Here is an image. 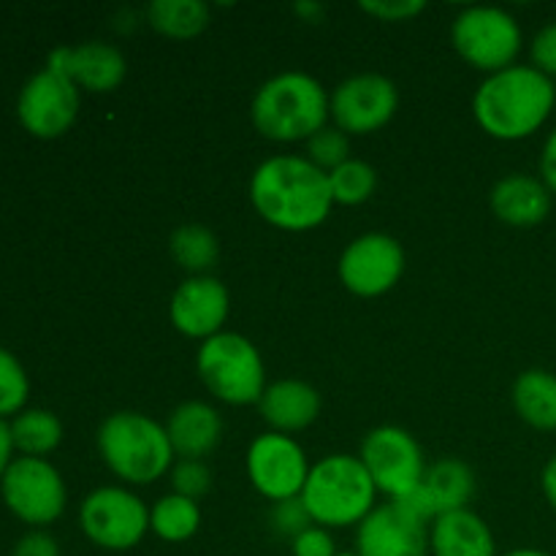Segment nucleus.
I'll return each mask as SVG.
<instances>
[{
    "label": "nucleus",
    "instance_id": "nucleus-27",
    "mask_svg": "<svg viewBox=\"0 0 556 556\" xmlns=\"http://www.w3.org/2000/svg\"><path fill=\"white\" fill-rule=\"evenodd\" d=\"M201 510L199 503L179 494H166L150 510V530L166 543H185L199 532Z\"/></svg>",
    "mask_w": 556,
    "mask_h": 556
},
{
    "label": "nucleus",
    "instance_id": "nucleus-30",
    "mask_svg": "<svg viewBox=\"0 0 556 556\" xmlns=\"http://www.w3.org/2000/svg\"><path fill=\"white\" fill-rule=\"evenodd\" d=\"M307 161H313L326 174L334 172L345 161H351V141H348V134L326 125L313 139H307Z\"/></svg>",
    "mask_w": 556,
    "mask_h": 556
},
{
    "label": "nucleus",
    "instance_id": "nucleus-12",
    "mask_svg": "<svg viewBox=\"0 0 556 556\" xmlns=\"http://www.w3.org/2000/svg\"><path fill=\"white\" fill-rule=\"evenodd\" d=\"M329 109L342 134L367 136L391 123L400 109V92L389 76L358 74L337 85Z\"/></svg>",
    "mask_w": 556,
    "mask_h": 556
},
{
    "label": "nucleus",
    "instance_id": "nucleus-18",
    "mask_svg": "<svg viewBox=\"0 0 556 556\" xmlns=\"http://www.w3.org/2000/svg\"><path fill=\"white\" fill-rule=\"evenodd\" d=\"M492 212L514 228H532L552 212V190L543 179L530 174H508L500 179L489 195Z\"/></svg>",
    "mask_w": 556,
    "mask_h": 556
},
{
    "label": "nucleus",
    "instance_id": "nucleus-40",
    "mask_svg": "<svg viewBox=\"0 0 556 556\" xmlns=\"http://www.w3.org/2000/svg\"><path fill=\"white\" fill-rule=\"evenodd\" d=\"M293 11H296L299 16H304V20L315 22V16L324 14V5H318V3H299Z\"/></svg>",
    "mask_w": 556,
    "mask_h": 556
},
{
    "label": "nucleus",
    "instance_id": "nucleus-19",
    "mask_svg": "<svg viewBox=\"0 0 556 556\" xmlns=\"http://www.w3.org/2000/svg\"><path fill=\"white\" fill-rule=\"evenodd\" d=\"M166 434L172 440L174 456L179 459H204L220 445L223 418L212 405L199 400L182 402L174 407L166 421Z\"/></svg>",
    "mask_w": 556,
    "mask_h": 556
},
{
    "label": "nucleus",
    "instance_id": "nucleus-4",
    "mask_svg": "<svg viewBox=\"0 0 556 556\" xmlns=\"http://www.w3.org/2000/svg\"><path fill=\"white\" fill-rule=\"evenodd\" d=\"M103 465L125 483L144 486L172 472L174 448L166 427L134 410L112 413L98 429Z\"/></svg>",
    "mask_w": 556,
    "mask_h": 556
},
{
    "label": "nucleus",
    "instance_id": "nucleus-23",
    "mask_svg": "<svg viewBox=\"0 0 556 556\" xmlns=\"http://www.w3.org/2000/svg\"><path fill=\"white\" fill-rule=\"evenodd\" d=\"M421 489L432 500L434 514H454V510H465L476 494V476L465 462L440 459L427 470Z\"/></svg>",
    "mask_w": 556,
    "mask_h": 556
},
{
    "label": "nucleus",
    "instance_id": "nucleus-17",
    "mask_svg": "<svg viewBox=\"0 0 556 556\" xmlns=\"http://www.w3.org/2000/svg\"><path fill=\"white\" fill-rule=\"evenodd\" d=\"M47 68L68 76L79 90L87 92H112L123 85L128 74L125 54L117 47L103 41H87L79 47L52 49Z\"/></svg>",
    "mask_w": 556,
    "mask_h": 556
},
{
    "label": "nucleus",
    "instance_id": "nucleus-38",
    "mask_svg": "<svg viewBox=\"0 0 556 556\" xmlns=\"http://www.w3.org/2000/svg\"><path fill=\"white\" fill-rule=\"evenodd\" d=\"M11 454H14V440H11V427L9 424L0 418V481H3L5 470H9V465L14 459H11Z\"/></svg>",
    "mask_w": 556,
    "mask_h": 556
},
{
    "label": "nucleus",
    "instance_id": "nucleus-39",
    "mask_svg": "<svg viewBox=\"0 0 556 556\" xmlns=\"http://www.w3.org/2000/svg\"><path fill=\"white\" fill-rule=\"evenodd\" d=\"M541 486H543V494H546L548 505L556 510V456H552V459L546 462V467H543Z\"/></svg>",
    "mask_w": 556,
    "mask_h": 556
},
{
    "label": "nucleus",
    "instance_id": "nucleus-7",
    "mask_svg": "<svg viewBox=\"0 0 556 556\" xmlns=\"http://www.w3.org/2000/svg\"><path fill=\"white\" fill-rule=\"evenodd\" d=\"M451 41L465 63L492 76L516 65L521 52V27L505 9L470 5L454 20Z\"/></svg>",
    "mask_w": 556,
    "mask_h": 556
},
{
    "label": "nucleus",
    "instance_id": "nucleus-34",
    "mask_svg": "<svg viewBox=\"0 0 556 556\" xmlns=\"http://www.w3.org/2000/svg\"><path fill=\"white\" fill-rule=\"evenodd\" d=\"M532 68H538L541 74H546L548 79L556 76V22L543 27L541 33L532 41Z\"/></svg>",
    "mask_w": 556,
    "mask_h": 556
},
{
    "label": "nucleus",
    "instance_id": "nucleus-31",
    "mask_svg": "<svg viewBox=\"0 0 556 556\" xmlns=\"http://www.w3.org/2000/svg\"><path fill=\"white\" fill-rule=\"evenodd\" d=\"M172 486L174 494L199 503V500L204 497V494H210L212 489L210 467L199 459H179L177 465L172 467Z\"/></svg>",
    "mask_w": 556,
    "mask_h": 556
},
{
    "label": "nucleus",
    "instance_id": "nucleus-21",
    "mask_svg": "<svg viewBox=\"0 0 556 556\" xmlns=\"http://www.w3.org/2000/svg\"><path fill=\"white\" fill-rule=\"evenodd\" d=\"M429 552L432 556H497V543L486 521L465 508L434 519Z\"/></svg>",
    "mask_w": 556,
    "mask_h": 556
},
{
    "label": "nucleus",
    "instance_id": "nucleus-8",
    "mask_svg": "<svg viewBox=\"0 0 556 556\" xmlns=\"http://www.w3.org/2000/svg\"><path fill=\"white\" fill-rule=\"evenodd\" d=\"M79 525L87 541L106 552H128L150 532V508L134 492L101 486L85 497Z\"/></svg>",
    "mask_w": 556,
    "mask_h": 556
},
{
    "label": "nucleus",
    "instance_id": "nucleus-35",
    "mask_svg": "<svg viewBox=\"0 0 556 556\" xmlns=\"http://www.w3.org/2000/svg\"><path fill=\"white\" fill-rule=\"evenodd\" d=\"M358 9L364 11V14L375 16V20L380 22H407L413 20V16L421 14L424 9H427V3H421V0H400V3H358Z\"/></svg>",
    "mask_w": 556,
    "mask_h": 556
},
{
    "label": "nucleus",
    "instance_id": "nucleus-5",
    "mask_svg": "<svg viewBox=\"0 0 556 556\" xmlns=\"http://www.w3.org/2000/svg\"><path fill=\"white\" fill-rule=\"evenodd\" d=\"M375 489L367 467L358 456L331 454L309 467L302 500L309 516L324 530L362 525L375 510Z\"/></svg>",
    "mask_w": 556,
    "mask_h": 556
},
{
    "label": "nucleus",
    "instance_id": "nucleus-16",
    "mask_svg": "<svg viewBox=\"0 0 556 556\" xmlns=\"http://www.w3.org/2000/svg\"><path fill=\"white\" fill-rule=\"evenodd\" d=\"M228 291L220 280L210 275L188 277L182 286L174 291L168 315L179 334L190 340L206 342L210 337L220 334L223 324L228 318Z\"/></svg>",
    "mask_w": 556,
    "mask_h": 556
},
{
    "label": "nucleus",
    "instance_id": "nucleus-2",
    "mask_svg": "<svg viewBox=\"0 0 556 556\" xmlns=\"http://www.w3.org/2000/svg\"><path fill=\"white\" fill-rule=\"evenodd\" d=\"M554 103L556 87L546 74L532 65H510L481 81L472 112L492 139L519 141L546 125Z\"/></svg>",
    "mask_w": 556,
    "mask_h": 556
},
{
    "label": "nucleus",
    "instance_id": "nucleus-42",
    "mask_svg": "<svg viewBox=\"0 0 556 556\" xmlns=\"http://www.w3.org/2000/svg\"><path fill=\"white\" fill-rule=\"evenodd\" d=\"M337 556H358L356 552H345V554H337Z\"/></svg>",
    "mask_w": 556,
    "mask_h": 556
},
{
    "label": "nucleus",
    "instance_id": "nucleus-36",
    "mask_svg": "<svg viewBox=\"0 0 556 556\" xmlns=\"http://www.w3.org/2000/svg\"><path fill=\"white\" fill-rule=\"evenodd\" d=\"M11 556H60V546L49 532L36 530L27 532L25 538H20Z\"/></svg>",
    "mask_w": 556,
    "mask_h": 556
},
{
    "label": "nucleus",
    "instance_id": "nucleus-14",
    "mask_svg": "<svg viewBox=\"0 0 556 556\" xmlns=\"http://www.w3.org/2000/svg\"><path fill=\"white\" fill-rule=\"evenodd\" d=\"M340 282L362 299L389 293L405 271V250L389 233H364L340 255Z\"/></svg>",
    "mask_w": 556,
    "mask_h": 556
},
{
    "label": "nucleus",
    "instance_id": "nucleus-29",
    "mask_svg": "<svg viewBox=\"0 0 556 556\" xmlns=\"http://www.w3.org/2000/svg\"><path fill=\"white\" fill-rule=\"evenodd\" d=\"M30 396L25 367L11 351L0 348V418L20 416Z\"/></svg>",
    "mask_w": 556,
    "mask_h": 556
},
{
    "label": "nucleus",
    "instance_id": "nucleus-25",
    "mask_svg": "<svg viewBox=\"0 0 556 556\" xmlns=\"http://www.w3.org/2000/svg\"><path fill=\"white\" fill-rule=\"evenodd\" d=\"M11 427V440H14V448L22 456H36L43 459L47 454H52L54 448L63 440V424L54 416L52 410H41V407H30V410H22L20 416H14Z\"/></svg>",
    "mask_w": 556,
    "mask_h": 556
},
{
    "label": "nucleus",
    "instance_id": "nucleus-10",
    "mask_svg": "<svg viewBox=\"0 0 556 556\" xmlns=\"http://www.w3.org/2000/svg\"><path fill=\"white\" fill-rule=\"evenodd\" d=\"M358 459L367 467L375 489L391 500H402L413 494L424 483V476H427L421 445L402 427L372 429L364 438Z\"/></svg>",
    "mask_w": 556,
    "mask_h": 556
},
{
    "label": "nucleus",
    "instance_id": "nucleus-22",
    "mask_svg": "<svg viewBox=\"0 0 556 556\" xmlns=\"http://www.w3.org/2000/svg\"><path fill=\"white\" fill-rule=\"evenodd\" d=\"M514 407L525 424L541 432L556 429V375L527 369L514 383Z\"/></svg>",
    "mask_w": 556,
    "mask_h": 556
},
{
    "label": "nucleus",
    "instance_id": "nucleus-26",
    "mask_svg": "<svg viewBox=\"0 0 556 556\" xmlns=\"http://www.w3.org/2000/svg\"><path fill=\"white\" fill-rule=\"evenodd\" d=\"M168 250H172V258L185 271H190V277H201L217 264L220 244H217V237L210 228L199 226V223H188V226H179L172 233Z\"/></svg>",
    "mask_w": 556,
    "mask_h": 556
},
{
    "label": "nucleus",
    "instance_id": "nucleus-33",
    "mask_svg": "<svg viewBox=\"0 0 556 556\" xmlns=\"http://www.w3.org/2000/svg\"><path fill=\"white\" fill-rule=\"evenodd\" d=\"M291 554L293 556H337L340 552L334 548V538L329 530L313 525L309 530H304L302 535H296L291 541Z\"/></svg>",
    "mask_w": 556,
    "mask_h": 556
},
{
    "label": "nucleus",
    "instance_id": "nucleus-11",
    "mask_svg": "<svg viewBox=\"0 0 556 556\" xmlns=\"http://www.w3.org/2000/svg\"><path fill=\"white\" fill-rule=\"evenodd\" d=\"M79 114V87L52 68L38 71L25 81L16 98V117L36 139H58Z\"/></svg>",
    "mask_w": 556,
    "mask_h": 556
},
{
    "label": "nucleus",
    "instance_id": "nucleus-28",
    "mask_svg": "<svg viewBox=\"0 0 556 556\" xmlns=\"http://www.w3.org/2000/svg\"><path fill=\"white\" fill-rule=\"evenodd\" d=\"M329 188L334 204L358 206L364 201H369V195L375 193V188H378V174H375V168L369 163L351 157L342 166H337L334 172H329Z\"/></svg>",
    "mask_w": 556,
    "mask_h": 556
},
{
    "label": "nucleus",
    "instance_id": "nucleus-13",
    "mask_svg": "<svg viewBox=\"0 0 556 556\" xmlns=\"http://www.w3.org/2000/svg\"><path fill=\"white\" fill-rule=\"evenodd\" d=\"M248 478L271 503L299 497L309 478L307 454L291 434L269 432L250 443Z\"/></svg>",
    "mask_w": 556,
    "mask_h": 556
},
{
    "label": "nucleus",
    "instance_id": "nucleus-3",
    "mask_svg": "<svg viewBox=\"0 0 556 556\" xmlns=\"http://www.w3.org/2000/svg\"><path fill=\"white\" fill-rule=\"evenodd\" d=\"M255 130L271 141L313 139L331 117L329 96L315 76L286 71L258 87L250 106Z\"/></svg>",
    "mask_w": 556,
    "mask_h": 556
},
{
    "label": "nucleus",
    "instance_id": "nucleus-20",
    "mask_svg": "<svg viewBox=\"0 0 556 556\" xmlns=\"http://www.w3.org/2000/svg\"><path fill=\"white\" fill-rule=\"evenodd\" d=\"M261 418L269 424L275 432L291 434L302 432L318 418L320 394L304 380H280V383L266 386L264 396L258 402Z\"/></svg>",
    "mask_w": 556,
    "mask_h": 556
},
{
    "label": "nucleus",
    "instance_id": "nucleus-32",
    "mask_svg": "<svg viewBox=\"0 0 556 556\" xmlns=\"http://www.w3.org/2000/svg\"><path fill=\"white\" fill-rule=\"evenodd\" d=\"M269 519H271V527H275L280 535L291 538V541L315 525L313 516H309V510H307V505H304L302 494H299V497L282 500V503L271 505Z\"/></svg>",
    "mask_w": 556,
    "mask_h": 556
},
{
    "label": "nucleus",
    "instance_id": "nucleus-6",
    "mask_svg": "<svg viewBox=\"0 0 556 556\" xmlns=\"http://www.w3.org/2000/svg\"><path fill=\"white\" fill-rule=\"evenodd\" d=\"M195 367L210 394L226 405H255L266 391V372L258 348L248 337L233 331H220L201 342Z\"/></svg>",
    "mask_w": 556,
    "mask_h": 556
},
{
    "label": "nucleus",
    "instance_id": "nucleus-24",
    "mask_svg": "<svg viewBox=\"0 0 556 556\" xmlns=\"http://www.w3.org/2000/svg\"><path fill=\"white\" fill-rule=\"evenodd\" d=\"M147 20L161 36L188 41L210 25V5L201 0H155L147 5Z\"/></svg>",
    "mask_w": 556,
    "mask_h": 556
},
{
    "label": "nucleus",
    "instance_id": "nucleus-9",
    "mask_svg": "<svg viewBox=\"0 0 556 556\" xmlns=\"http://www.w3.org/2000/svg\"><path fill=\"white\" fill-rule=\"evenodd\" d=\"M0 494L11 514L30 527H49L65 510V483L58 467L36 456H20L9 465Z\"/></svg>",
    "mask_w": 556,
    "mask_h": 556
},
{
    "label": "nucleus",
    "instance_id": "nucleus-41",
    "mask_svg": "<svg viewBox=\"0 0 556 556\" xmlns=\"http://www.w3.org/2000/svg\"><path fill=\"white\" fill-rule=\"evenodd\" d=\"M503 556H552V554L541 552V548H516V552H508Z\"/></svg>",
    "mask_w": 556,
    "mask_h": 556
},
{
    "label": "nucleus",
    "instance_id": "nucleus-37",
    "mask_svg": "<svg viewBox=\"0 0 556 556\" xmlns=\"http://www.w3.org/2000/svg\"><path fill=\"white\" fill-rule=\"evenodd\" d=\"M541 179L552 195H556V128L548 134L546 144H543L541 152Z\"/></svg>",
    "mask_w": 556,
    "mask_h": 556
},
{
    "label": "nucleus",
    "instance_id": "nucleus-15",
    "mask_svg": "<svg viewBox=\"0 0 556 556\" xmlns=\"http://www.w3.org/2000/svg\"><path fill=\"white\" fill-rule=\"evenodd\" d=\"M358 556H429V521L402 500L378 505L356 530Z\"/></svg>",
    "mask_w": 556,
    "mask_h": 556
},
{
    "label": "nucleus",
    "instance_id": "nucleus-1",
    "mask_svg": "<svg viewBox=\"0 0 556 556\" xmlns=\"http://www.w3.org/2000/svg\"><path fill=\"white\" fill-rule=\"evenodd\" d=\"M250 201L269 226L280 231H313L329 217V174L299 155H277L261 163L250 179Z\"/></svg>",
    "mask_w": 556,
    "mask_h": 556
}]
</instances>
